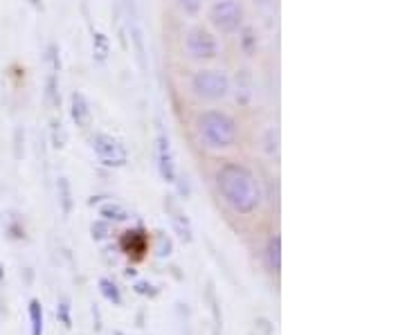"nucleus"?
<instances>
[{
  "label": "nucleus",
  "mask_w": 405,
  "mask_h": 335,
  "mask_svg": "<svg viewBox=\"0 0 405 335\" xmlns=\"http://www.w3.org/2000/svg\"><path fill=\"white\" fill-rule=\"evenodd\" d=\"M237 102L239 104H250V99H252V77L248 75V70H241L239 75H237Z\"/></svg>",
  "instance_id": "9b49d317"
},
{
  "label": "nucleus",
  "mask_w": 405,
  "mask_h": 335,
  "mask_svg": "<svg viewBox=\"0 0 405 335\" xmlns=\"http://www.w3.org/2000/svg\"><path fill=\"white\" fill-rule=\"evenodd\" d=\"M266 151H268V156H277V142H279V138H277V129H268L266 131Z\"/></svg>",
  "instance_id": "412c9836"
},
{
  "label": "nucleus",
  "mask_w": 405,
  "mask_h": 335,
  "mask_svg": "<svg viewBox=\"0 0 405 335\" xmlns=\"http://www.w3.org/2000/svg\"><path fill=\"white\" fill-rule=\"evenodd\" d=\"M216 187H219L225 205L241 216L255 214L264 201V192H261L257 176L237 162H228L216 171Z\"/></svg>",
  "instance_id": "f257e3e1"
},
{
  "label": "nucleus",
  "mask_w": 405,
  "mask_h": 335,
  "mask_svg": "<svg viewBox=\"0 0 405 335\" xmlns=\"http://www.w3.org/2000/svg\"><path fill=\"white\" fill-rule=\"evenodd\" d=\"M165 210H167V216H169V223L171 228H174V232L178 234V239L183 243H192L194 239V230H192V223H189L187 214L183 212V207H180L174 198H167L165 201Z\"/></svg>",
  "instance_id": "6e6552de"
},
{
  "label": "nucleus",
  "mask_w": 405,
  "mask_h": 335,
  "mask_svg": "<svg viewBox=\"0 0 405 335\" xmlns=\"http://www.w3.org/2000/svg\"><path fill=\"white\" fill-rule=\"evenodd\" d=\"M27 3H30V5H34V7H39V5L43 3V0H27Z\"/></svg>",
  "instance_id": "393cba45"
},
{
  "label": "nucleus",
  "mask_w": 405,
  "mask_h": 335,
  "mask_svg": "<svg viewBox=\"0 0 405 335\" xmlns=\"http://www.w3.org/2000/svg\"><path fill=\"white\" fill-rule=\"evenodd\" d=\"M156 158H158V174L165 183H176L178 178V167H176V158L174 151H171V142L165 133L158 135L156 142Z\"/></svg>",
  "instance_id": "0eeeda50"
},
{
  "label": "nucleus",
  "mask_w": 405,
  "mask_h": 335,
  "mask_svg": "<svg viewBox=\"0 0 405 335\" xmlns=\"http://www.w3.org/2000/svg\"><path fill=\"white\" fill-rule=\"evenodd\" d=\"M30 327L32 335H43V306L39 300L30 302Z\"/></svg>",
  "instance_id": "dca6fc26"
},
{
  "label": "nucleus",
  "mask_w": 405,
  "mask_h": 335,
  "mask_svg": "<svg viewBox=\"0 0 405 335\" xmlns=\"http://www.w3.org/2000/svg\"><path fill=\"white\" fill-rule=\"evenodd\" d=\"M97 286H99V293H102V297L106 302H111L113 306H122V293H120V288L111 282V279L102 277Z\"/></svg>",
  "instance_id": "f8f14e48"
},
{
  "label": "nucleus",
  "mask_w": 405,
  "mask_h": 335,
  "mask_svg": "<svg viewBox=\"0 0 405 335\" xmlns=\"http://www.w3.org/2000/svg\"><path fill=\"white\" fill-rule=\"evenodd\" d=\"M99 216H104L106 221L122 223V221L129 219V212H126L120 203H104L102 207H99Z\"/></svg>",
  "instance_id": "ddd939ff"
},
{
  "label": "nucleus",
  "mask_w": 405,
  "mask_h": 335,
  "mask_svg": "<svg viewBox=\"0 0 405 335\" xmlns=\"http://www.w3.org/2000/svg\"><path fill=\"white\" fill-rule=\"evenodd\" d=\"M196 135L207 151H225L232 149L239 140V126L234 117L225 111H203L196 117Z\"/></svg>",
  "instance_id": "f03ea898"
},
{
  "label": "nucleus",
  "mask_w": 405,
  "mask_h": 335,
  "mask_svg": "<svg viewBox=\"0 0 405 335\" xmlns=\"http://www.w3.org/2000/svg\"><path fill=\"white\" fill-rule=\"evenodd\" d=\"M57 189H59V205H61V212L63 216H70L72 212V192H70V183H68V178H59V183H57Z\"/></svg>",
  "instance_id": "2eb2a0df"
},
{
  "label": "nucleus",
  "mask_w": 405,
  "mask_h": 335,
  "mask_svg": "<svg viewBox=\"0 0 405 335\" xmlns=\"http://www.w3.org/2000/svg\"><path fill=\"white\" fill-rule=\"evenodd\" d=\"M70 115L79 129H88L93 124V111H90V104L84 93H72L70 95Z\"/></svg>",
  "instance_id": "1a4fd4ad"
},
{
  "label": "nucleus",
  "mask_w": 405,
  "mask_h": 335,
  "mask_svg": "<svg viewBox=\"0 0 405 335\" xmlns=\"http://www.w3.org/2000/svg\"><path fill=\"white\" fill-rule=\"evenodd\" d=\"M113 335H124V333H120V331H115V333H113Z\"/></svg>",
  "instance_id": "a878e982"
},
{
  "label": "nucleus",
  "mask_w": 405,
  "mask_h": 335,
  "mask_svg": "<svg viewBox=\"0 0 405 335\" xmlns=\"http://www.w3.org/2000/svg\"><path fill=\"white\" fill-rule=\"evenodd\" d=\"M156 252H158V257H169L171 255V241L169 237H165L162 232H158V237H156Z\"/></svg>",
  "instance_id": "aec40b11"
},
{
  "label": "nucleus",
  "mask_w": 405,
  "mask_h": 335,
  "mask_svg": "<svg viewBox=\"0 0 405 335\" xmlns=\"http://www.w3.org/2000/svg\"><path fill=\"white\" fill-rule=\"evenodd\" d=\"M57 318H59V322H61L66 329H70V327H72V318H70V302H68V300H61V302H59V306H57Z\"/></svg>",
  "instance_id": "6ab92c4d"
},
{
  "label": "nucleus",
  "mask_w": 405,
  "mask_h": 335,
  "mask_svg": "<svg viewBox=\"0 0 405 335\" xmlns=\"http://www.w3.org/2000/svg\"><path fill=\"white\" fill-rule=\"evenodd\" d=\"M210 21L219 32L234 34L243 25V7L239 0H214L210 7Z\"/></svg>",
  "instance_id": "39448f33"
},
{
  "label": "nucleus",
  "mask_w": 405,
  "mask_h": 335,
  "mask_svg": "<svg viewBox=\"0 0 405 335\" xmlns=\"http://www.w3.org/2000/svg\"><path fill=\"white\" fill-rule=\"evenodd\" d=\"M93 54L99 63H104L108 59V54H111V43H108L106 34H102V32L93 34Z\"/></svg>",
  "instance_id": "4468645a"
},
{
  "label": "nucleus",
  "mask_w": 405,
  "mask_h": 335,
  "mask_svg": "<svg viewBox=\"0 0 405 335\" xmlns=\"http://www.w3.org/2000/svg\"><path fill=\"white\" fill-rule=\"evenodd\" d=\"M90 232H93V239H95V241H102V239L108 237V225L102 223V221H97V223H93V228H90Z\"/></svg>",
  "instance_id": "4be33fe9"
},
{
  "label": "nucleus",
  "mask_w": 405,
  "mask_h": 335,
  "mask_svg": "<svg viewBox=\"0 0 405 335\" xmlns=\"http://www.w3.org/2000/svg\"><path fill=\"white\" fill-rule=\"evenodd\" d=\"M239 43H241V50H243V54H246V57H252V54H257V36H255V30H252V27H246V30H241Z\"/></svg>",
  "instance_id": "f3484780"
},
{
  "label": "nucleus",
  "mask_w": 405,
  "mask_h": 335,
  "mask_svg": "<svg viewBox=\"0 0 405 335\" xmlns=\"http://www.w3.org/2000/svg\"><path fill=\"white\" fill-rule=\"evenodd\" d=\"M93 318H95V329L102 331V320H99V309H97V306H93Z\"/></svg>",
  "instance_id": "b1692460"
},
{
  "label": "nucleus",
  "mask_w": 405,
  "mask_h": 335,
  "mask_svg": "<svg viewBox=\"0 0 405 335\" xmlns=\"http://www.w3.org/2000/svg\"><path fill=\"white\" fill-rule=\"evenodd\" d=\"M90 147H93L99 162H104L106 167H124L129 162L126 147L108 133H95L93 140H90Z\"/></svg>",
  "instance_id": "423d86ee"
},
{
  "label": "nucleus",
  "mask_w": 405,
  "mask_h": 335,
  "mask_svg": "<svg viewBox=\"0 0 405 335\" xmlns=\"http://www.w3.org/2000/svg\"><path fill=\"white\" fill-rule=\"evenodd\" d=\"M176 3L180 7V12L192 18L201 14V9H203V0H176Z\"/></svg>",
  "instance_id": "a211bd4d"
},
{
  "label": "nucleus",
  "mask_w": 405,
  "mask_h": 335,
  "mask_svg": "<svg viewBox=\"0 0 405 335\" xmlns=\"http://www.w3.org/2000/svg\"><path fill=\"white\" fill-rule=\"evenodd\" d=\"M135 293H138V295H149V297H153L158 291H156V286L149 284V282H138V284H135Z\"/></svg>",
  "instance_id": "5701e85b"
},
{
  "label": "nucleus",
  "mask_w": 405,
  "mask_h": 335,
  "mask_svg": "<svg viewBox=\"0 0 405 335\" xmlns=\"http://www.w3.org/2000/svg\"><path fill=\"white\" fill-rule=\"evenodd\" d=\"M266 264H268L270 270H273V273H279V268H282V239H279L277 234L268 239V246H266Z\"/></svg>",
  "instance_id": "9d476101"
},
{
  "label": "nucleus",
  "mask_w": 405,
  "mask_h": 335,
  "mask_svg": "<svg viewBox=\"0 0 405 335\" xmlns=\"http://www.w3.org/2000/svg\"><path fill=\"white\" fill-rule=\"evenodd\" d=\"M189 88L196 97L207 99V102H219L230 95L232 84L223 70H198L189 81Z\"/></svg>",
  "instance_id": "7ed1b4c3"
},
{
  "label": "nucleus",
  "mask_w": 405,
  "mask_h": 335,
  "mask_svg": "<svg viewBox=\"0 0 405 335\" xmlns=\"http://www.w3.org/2000/svg\"><path fill=\"white\" fill-rule=\"evenodd\" d=\"M183 45H185L187 57L194 59V61H214L221 54L219 39H216L212 32L203 30V27H194V30H189L185 34Z\"/></svg>",
  "instance_id": "20e7f679"
}]
</instances>
